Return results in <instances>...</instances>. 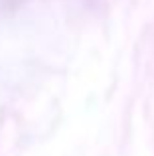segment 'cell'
<instances>
[]
</instances>
